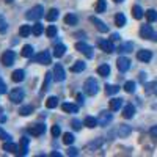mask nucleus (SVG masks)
<instances>
[{
	"label": "nucleus",
	"mask_w": 157,
	"mask_h": 157,
	"mask_svg": "<svg viewBox=\"0 0 157 157\" xmlns=\"http://www.w3.org/2000/svg\"><path fill=\"white\" fill-rule=\"evenodd\" d=\"M140 36L143 39H152V41H157V33H154V30L151 29V25H141Z\"/></svg>",
	"instance_id": "nucleus-3"
},
{
	"label": "nucleus",
	"mask_w": 157,
	"mask_h": 157,
	"mask_svg": "<svg viewBox=\"0 0 157 157\" xmlns=\"http://www.w3.org/2000/svg\"><path fill=\"white\" fill-rule=\"evenodd\" d=\"M43 32H44V25H43V24L36 22L35 25H32V33H33L35 36H39V35H43Z\"/></svg>",
	"instance_id": "nucleus-27"
},
{
	"label": "nucleus",
	"mask_w": 157,
	"mask_h": 157,
	"mask_svg": "<svg viewBox=\"0 0 157 157\" xmlns=\"http://www.w3.org/2000/svg\"><path fill=\"white\" fill-rule=\"evenodd\" d=\"M124 91L126 93H134L135 91V82H132V80H127L126 83H124Z\"/></svg>",
	"instance_id": "nucleus-39"
},
{
	"label": "nucleus",
	"mask_w": 157,
	"mask_h": 157,
	"mask_svg": "<svg viewBox=\"0 0 157 157\" xmlns=\"http://www.w3.org/2000/svg\"><path fill=\"white\" fill-rule=\"evenodd\" d=\"M75 49H77L78 52H82L86 58H93V47L88 46L86 43H83V41L75 43Z\"/></svg>",
	"instance_id": "nucleus-4"
},
{
	"label": "nucleus",
	"mask_w": 157,
	"mask_h": 157,
	"mask_svg": "<svg viewBox=\"0 0 157 157\" xmlns=\"http://www.w3.org/2000/svg\"><path fill=\"white\" fill-rule=\"evenodd\" d=\"M44 16V8L41 5H36L33 8H30L27 11V14H25V17H27L29 21H38V19H41Z\"/></svg>",
	"instance_id": "nucleus-2"
},
{
	"label": "nucleus",
	"mask_w": 157,
	"mask_h": 157,
	"mask_svg": "<svg viewBox=\"0 0 157 157\" xmlns=\"http://www.w3.org/2000/svg\"><path fill=\"white\" fill-rule=\"evenodd\" d=\"M57 25H49V27L46 29V35H47V38H55L57 36Z\"/></svg>",
	"instance_id": "nucleus-37"
},
{
	"label": "nucleus",
	"mask_w": 157,
	"mask_h": 157,
	"mask_svg": "<svg viewBox=\"0 0 157 157\" xmlns=\"http://www.w3.org/2000/svg\"><path fill=\"white\" fill-rule=\"evenodd\" d=\"M6 29H8V24H6L5 17H3V16H0V33H5Z\"/></svg>",
	"instance_id": "nucleus-44"
},
{
	"label": "nucleus",
	"mask_w": 157,
	"mask_h": 157,
	"mask_svg": "<svg viewBox=\"0 0 157 157\" xmlns=\"http://www.w3.org/2000/svg\"><path fill=\"white\" fill-rule=\"evenodd\" d=\"M3 149L8 152H13V154H19V146L14 145V143H10V141L3 145Z\"/></svg>",
	"instance_id": "nucleus-24"
},
{
	"label": "nucleus",
	"mask_w": 157,
	"mask_h": 157,
	"mask_svg": "<svg viewBox=\"0 0 157 157\" xmlns=\"http://www.w3.org/2000/svg\"><path fill=\"white\" fill-rule=\"evenodd\" d=\"M61 134V129H60V126H54V127H52V135H54V137H58Z\"/></svg>",
	"instance_id": "nucleus-46"
},
{
	"label": "nucleus",
	"mask_w": 157,
	"mask_h": 157,
	"mask_svg": "<svg viewBox=\"0 0 157 157\" xmlns=\"http://www.w3.org/2000/svg\"><path fill=\"white\" fill-rule=\"evenodd\" d=\"M5 3H13V0H5Z\"/></svg>",
	"instance_id": "nucleus-56"
},
{
	"label": "nucleus",
	"mask_w": 157,
	"mask_h": 157,
	"mask_svg": "<svg viewBox=\"0 0 157 157\" xmlns=\"http://www.w3.org/2000/svg\"><path fill=\"white\" fill-rule=\"evenodd\" d=\"M32 112H33V107H32V105H24V107L19 109V113H21L22 116H29Z\"/></svg>",
	"instance_id": "nucleus-41"
},
{
	"label": "nucleus",
	"mask_w": 157,
	"mask_h": 157,
	"mask_svg": "<svg viewBox=\"0 0 157 157\" xmlns=\"http://www.w3.org/2000/svg\"><path fill=\"white\" fill-rule=\"evenodd\" d=\"M132 16H134L135 19H141L143 16H145V11H143V8H141L140 5H135V6L132 8Z\"/></svg>",
	"instance_id": "nucleus-26"
},
{
	"label": "nucleus",
	"mask_w": 157,
	"mask_h": 157,
	"mask_svg": "<svg viewBox=\"0 0 157 157\" xmlns=\"http://www.w3.org/2000/svg\"><path fill=\"white\" fill-rule=\"evenodd\" d=\"M116 66H118V71L120 72H126L130 68V60L126 58V57H120L116 60Z\"/></svg>",
	"instance_id": "nucleus-8"
},
{
	"label": "nucleus",
	"mask_w": 157,
	"mask_h": 157,
	"mask_svg": "<svg viewBox=\"0 0 157 157\" xmlns=\"http://www.w3.org/2000/svg\"><path fill=\"white\" fill-rule=\"evenodd\" d=\"M52 72H47L46 74V80H44V83H43V91H47L49 90V85H50V80H52Z\"/></svg>",
	"instance_id": "nucleus-43"
},
{
	"label": "nucleus",
	"mask_w": 157,
	"mask_h": 157,
	"mask_svg": "<svg viewBox=\"0 0 157 157\" xmlns=\"http://www.w3.org/2000/svg\"><path fill=\"white\" fill-rule=\"evenodd\" d=\"M115 24L118 25V27H124V24H126V16L121 14V13H118V14L115 16Z\"/></svg>",
	"instance_id": "nucleus-35"
},
{
	"label": "nucleus",
	"mask_w": 157,
	"mask_h": 157,
	"mask_svg": "<svg viewBox=\"0 0 157 157\" xmlns=\"http://www.w3.org/2000/svg\"><path fill=\"white\" fill-rule=\"evenodd\" d=\"M118 91H120V86H118V85H105V94L107 96L116 94Z\"/></svg>",
	"instance_id": "nucleus-32"
},
{
	"label": "nucleus",
	"mask_w": 157,
	"mask_h": 157,
	"mask_svg": "<svg viewBox=\"0 0 157 157\" xmlns=\"http://www.w3.org/2000/svg\"><path fill=\"white\" fill-rule=\"evenodd\" d=\"M83 91H85V94H88V96H96L98 91H99V83L94 80L93 77H90V78H86V80H85Z\"/></svg>",
	"instance_id": "nucleus-1"
},
{
	"label": "nucleus",
	"mask_w": 157,
	"mask_h": 157,
	"mask_svg": "<svg viewBox=\"0 0 157 157\" xmlns=\"http://www.w3.org/2000/svg\"><path fill=\"white\" fill-rule=\"evenodd\" d=\"M85 68H86L85 61H75L71 66V71L72 72H82V71H85Z\"/></svg>",
	"instance_id": "nucleus-23"
},
{
	"label": "nucleus",
	"mask_w": 157,
	"mask_h": 157,
	"mask_svg": "<svg viewBox=\"0 0 157 157\" xmlns=\"http://www.w3.org/2000/svg\"><path fill=\"white\" fill-rule=\"evenodd\" d=\"M61 109H63V112H66V113H77L78 112V107L75 105V104H71V102L63 104Z\"/></svg>",
	"instance_id": "nucleus-21"
},
{
	"label": "nucleus",
	"mask_w": 157,
	"mask_h": 157,
	"mask_svg": "<svg viewBox=\"0 0 157 157\" xmlns=\"http://www.w3.org/2000/svg\"><path fill=\"white\" fill-rule=\"evenodd\" d=\"M98 74L102 75V77H107L110 74V66L109 64H101V66L98 68Z\"/></svg>",
	"instance_id": "nucleus-30"
},
{
	"label": "nucleus",
	"mask_w": 157,
	"mask_h": 157,
	"mask_svg": "<svg viewBox=\"0 0 157 157\" xmlns=\"http://www.w3.org/2000/svg\"><path fill=\"white\" fill-rule=\"evenodd\" d=\"M77 101L80 102V104H83V96L82 94H77Z\"/></svg>",
	"instance_id": "nucleus-53"
},
{
	"label": "nucleus",
	"mask_w": 157,
	"mask_h": 157,
	"mask_svg": "<svg viewBox=\"0 0 157 157\" xmlns=\"http://www.w3.org/2000/svg\"><path fill=\"white\" fill-rule=\"evenodd\" d=\"M3 93H6V85L2 80V77H0V94H3Z\"/></svg>",
	"instance_id": "nucleus-47"
},
{
	"label": "nucleus",
	"mask_w": 157,
	"mask_h": 157,
	"mask_svg": "<svg viewBox=\"0 0 157 157\" xmlns=\"http://www.w3.org/2000/svg\"><path fill=\"white\" fill-rule=\"evenodd\" d=\"M112 113H109V112H101L99 113V118H98V121H99V124L101 126H107L110 121H112Z\"/></svg>",
	"instance_id": "nucleus-13"
},
{
	"label": "nucleus",
	"mask_w": 157,
	"mask_h": 157,
	"mask_svg": "<svg viewBox=\"0 0 157 157\" xmlns=\"http://www.w3.org/2000/svg\"><path fill=\"white\" fill-rule=\"evenodd\" d=\"M135 115V107L132 105V104H129V105H126L123 109V116L126 118V120H129V118H134Z\"/></svg>",
	"instance_id": "nucleus-16"
},
{
	"label": "nucleus",
	"mask_w": 157,
	"mask_h": 157,
	"mask_svg": "<svg viewBox=\"0 0 157 157\" xmlns=\"http://www.w3.org/2000/svg\"><path fill=\"white\" fill-rule=\"evenodd\" d=\"M99 47H101V50L105 52V54H112V52L116 50L113 43H112V39H110V41H107V39H101V41H99Z\"/></svg>",
	"instance_id": "nucleus-9"
},
{
	"label": "nucleus",
	"mask_w": 157,
	"mask_h": 157,
	"mask_svg": "<svg viewBox=\"0 0 157 157\" xmlns=\"http://www.w3.org/2000/svg\"><path fill=\"white\" fill-rule=\"evenodd\" d=\"M107 10V0H98L96 3V13H104Z\"/></svg>",
	"instance_id": "nucleus-38"
},
{
	"label": "nucleus",
	"mask_w": 157,
	"mask_h": 157,
	"mask_svg": "<svg viewBox=\"0 0 157 157\" xmlns=\"http://www.w3.org/2000/svg\"><path fill=\"white\" fill-rule=\"evenodd\" d=\"M98 124H99V121L96 120V118H93V116H86L85 120H83V126H86L90 129H94Z\"/></svg>",
	"instance_id": "nucleus-22"
},
{
	"label": "nucleus",
	"mask_w": 157,
	"mask_h": 157,
	"mask_svg": "<svg viewBox=\"0 0 157 157\" xmlns=\"http://www.w3.org/2000/svg\"><path fill=\"white\" fill-rule=\"evenodd\" d=\"M50 155H52V157H60V155H61V154H60V152H52V154H50Z\"/></svg>",
	"instance_id": "nucleus-55"
},
{
	"label": "nucleus",
	"mask_w": 157,
	"mask_h": 157,
	"mask_svg": "<svg viewBox=\"0 0 157 157\" xmlns=\"http://www.w3.org/2000/svg\"><path fill=\"white\" fill-rule=\"evenodd\" d=\"M64 22H66L68 25H75V24L78 22V19H77V16H75V14L69 13V14H66V17H64Z\"/></svg>",
	"instance_id": "nucleus-36"
},
{
	"label": "nucleus",
	"mask_w": 157,
	"mask_h": 157,
	"mask_svg": "<svg viewBox=\"0 0 157 157\" xmlns=\"http://www.w3.org/2000/svg\"><path fill=\"white\" fill-rule=\"evenodd\" d=\"M16 60V54L13 50H6L2 54V57H0V61L3 63V66H11L13 63H14Z\"/></svg>",
	"instance_id": "nucleus-6"
},
{
	"label": "nucleus",
	"mask_w": 157,
	"mask_h": 157,
	"mask_svg": "<svg viewBox=\"0 0 157 157\" xmlns=\"http://www.w3.org/2000/svg\"><path fill=\"white\" fill-rule=\"evenodd\" d=\"M102 141H104V140H102V138H99L98 141H93V143H90V145H88V148H90V149H91V148L98 149V148H99V146L102 145Z\"/></svg>",
	"instance_id": "nucleus-45"
},
{
	"label": "nucleus",
	"mask_w": 157,
	"mask_h": 157,
	"mask_svg": "<svg viewBox=\"0 0 157 157\" xmlns=\"http://www.w3.org/2000/svg\"><path fill=\"white\" fill-rule=\"evenodd\" d=\"M0 138H2V140H10V135L5 132L2 127H0Z\"/></svg>",
	"instance_id": "nucleus-50"
},
{
	"label": "nucleus",
	"mask_w": 157,
	"mask_h": 157,
	"mask_svg": "<svg viewBox=\"0 0 157 157\" xmlns=\"http://www.w3.org/2000/svg\"><path fill=\"white\" fill-rule=\"evenodd\" d=\"M137 58H138L140 61H143V63H148V61H151V58H152V52H151V50H138Z\"/></svg>",
	"instance_id": "nucleus-14"
},
{
	"label": "nucleus",
	"mask_w": 157,
	"mask_h": 157,
	"mask_svg": "<svg viewBox=\"0 0 157 157\" xmlns=\"http://www.w3.org/2000/svg\"><path fill=\"white\" fill-rule=\"evenodd\" d=\"M149 134H151L154 138H157V126H154V127H151V129H149Z\"/></svg>",
	"instance_id": "nucleus-51"
},
{
	"label": "nucleus",
	"mask_w": 157,
	"mask_h": 157,
	"mask_svg": "<svg viewBox=\"0 0 157 157\" xmlns=\"http://www.w3.org/2000/svg\"><path fill=\"white\" fill-rule=\"evenodd\" d=\"M120 39H121V36H120V35H116V33H113V35H112V41H120Z\"/></svg>",
	"instance_id": "nucleus-52"
},
{
	"label": "nucleus",
	"mask_w": 157,
	"mask_h": 157,
	"mask_svg": "<svg viewBox=\"0 0 157 157\" xmlns=\"http://www.w3.org/2000/svg\"><path fill=\"white\" fill-rule=\"evenodd\" d=\"M46 19H47L49 22H54V21H57V19H58V10H57V8H52V10H49V13L46 14Z\"/></svg>",
	"instance_id": "nucleus-25"
},
{
	"label": "nucleus",
	"mask_w": 157,
	"mask_h": 157,
	"mask_svg": "<svg viewBox=\"0 0 157 157\" xmlns=\"http://www.w3.org/2000/svg\"><path fill=\"white\" fill-rule=\"evenodd\" d=\"M68 155H72V157H75V155H78V149H75V148H69L68 149Z\"/></svg>",
	"instance_id": "nucleus-49"
},
{
	"label": "nucleus",
	"mask_w": 157,
	"mask_h": 157,
	"mask_svg": "<svg viewBox=\"0 0 157 157\" xmlns=\"http://www.w3.org/2000/svg\"><path fill=\"white\" fill-rule=\"evenodd\" d=\"M145 78H146V74H145V72H141V74H140V80H141V82H145Z\"/></svg>",
	"instance_id": "nucleus-54"
},
{
	"label": "nucleus",
	"mask_w": 157,
	"mask_h": 157,
	"mask_svg": "<svg viewBox=\"0 0 157 157\" xmlns=\"http://www.w3.org/2000/svg\"><path fill=\"white\" fill-rule=\"evenodd\" d=\"M118 52H130L132 50V43H126V44H121V46H118V49H116Z\"/></svg>",
	"instance_id": "nucleus-42"
},
{
	"label": "nucleus",
	"mask_w": 157,
	"mask_h": 157,
	"mask_svg": "<svg viewBox=\"0 0 157 157\" xmlns=\"http://www.w3.org/2000/svg\"><path fill=\"white\" fill-rule=\"evenodd\" d=\"M57 105H58V98H55V96L47 98V101H46V107L47 109H55Z\"/></svg>",
	"instance_id": "nucleus-29"
},
{
	"label": "nucleus",
	"mask_w": 157,
	"mask_h": 157,
	"mask_svg": "<svg viewBox=\"0 0 157 157\" xmlns=\"http://www.w3.org/2000/svg\"><path fill=\"white\" fill-rule=\"evenodd\" d=\"M29 152V138L27 137H22L21 140V148H19V154L21 155H27Z\"/></svg>",
	"instance_id": "nucleus-19"
},
{
	"label": "nucleus",
	"mask_w": 157,
	"mask_h": 157,
	"mask_svg": "<svg viewBox=\"0 0 157 157\" xmlns=\"http://www.w3.org/2000/svg\"><path fill=\"white\" fill-rule=\"evenodd\" d=\"M130 132H132V129H130V126H127V124H121L120 127H118V130H116V134L120 137H127Z\"/></svg>",
	"instance_id": "nucleus-18"
},
{
	"label": "nucleus",
	"mask_w": 157,
	"mask_h": 157,
	"mask_svg": "<svg viewBox=\"0 0 157 157\" xmlns=\"http://www.w3.org/2000/svg\"><path fill=\"white\" fill-rule=\"evenodd\" d=\"M72 127L75 129V130H78L82 127V121H78V120H72Z\"/></svg>",
	"instance_id": "nucleus-48"
},
{
	"label": "nucleus",
	"mask_w": 157,
	"mask_h": 157,
	"mask_svg": "<svg viewBox=\"0 0 157 157\" xmlns=\"http://www.w3.org/2000/svg\"><path fill=\"white\" fill-rule=\"evenodd\" d=\"M145 88H146V93H148V94H151V93L157 94V80H154V82H151V83H146Z\"/></svg>",
	"instance_id": "nucleus-31"
},
{
	"label": "nucleus",
	"mask_w": 157,
	"mask_h": 157,
	"mask_svg": "<svg viewBox=\"0 0 157 157\" xmlns=\"http://www.w3.org/2000/svg\"><path fill=\"white\" fill-rule=\"evenodd\" d=\"M64 52H66V46L64 44H57L54 47V57L55 58H61L64 55Z\"/></svg>",
	"instance_id": "nucleus-20"
},
{
	"label": "nucleus",
	"mask_w": 157,
	"mask_h": 157,
	"mask_svg": "<svg viewBox=\"0 0 157 157\" xmlns=\"http://www.w3.org/2000/svg\"><path fill=\"white\" fill-rule=\"evenodd\" d=\"M115 2H116V3H120V2H123V0H115Z\"/></svg>",
	"instance_id": "nucleus-57"
},
{
	"label": "nucleus",
	"mask_w": 157,
	"mask_h": 157,
	"mask_svg": "<svg viewBox=\"0 0 157 157\" xmlns=\"http://www.w3.org/2000/svg\"><path fill=\"white\" fill-rule=\"evenodd\" d=\"M145 16H146L148 22H154V21H157V11L155 10H148V11H145Z\"/></svg>",
	"instance_id": "nucleus-34"
},
{
	"label": "nucleus",
	"mask_w": 157,
	"mask_h": 157,
	"mask_svg": "<svg viewBox=\"0 0 157 157\" xmlns=\"http://www.w3.org/2000/svg\"><path fill=\"white\" fill-rule=\"evenodd\" d=\"M121 107H123V99L121 98H113L110 101V110L112 112H118Z\"/></svg>",
	"instance_id": "nucleus-15"
},
{
	"label": "nucleus",
	"mask_w": 157,
	"mask_h": 157,
	"mask_svg": "<svg viewBox=\"0 0 157 157\" xmlns=\"http://www.w3.org/2000/svg\"><path fill=\"white\" fill-rule=\"evenodd\" d=\"M90 21L96 25V29H98L101 33H105V32H109V27H107V25L104 24L101 19H98V17H94V16H91V17H90Z\"/></svg>",
	"instance_id": "nucleus-12"
},
{
	"label": "nucleus",
	"mask_w": 157,
	"mask_h": 157,
	"mask_svg": "<svg viewBox=\"0 0 157 157\" xmlns=\"http://www.w3.org/2000/svg\"><path fill=\"white\" fill-rule=\"evenodd\" d=\"M32 61L39 63V64H50V54H49L47 50H44V52H39L38 55L32 57Z\"/></svg>",
	"instance_id": "nucleus-5"
},
{
	"label": "nucleus",
	"mask_w": 157,
	"mask_h": 157,
	"mask_svg": "<svg viewBox=\"0 0 157 157\" xmlns=\"http://www.w3.org/2000/svg\"><path fill=\"white\" fill-rule=\"evenodd\" d=\"M21 55L25 57V58H32V55H33V47H32L30 44L24 46V47H22V52H21Z\"/></svg>",
	"instance_id": "nucleus-28"
},
{
	"label": "nucleus",
	"mask_w": 157,
	"mask_h": 157,
	"mask_svg": "<svg viewBox=\"0 0 157 157\" xmlns=\"http://www.w3.org/2000/svg\"><path fill=\"white\" fill-rule=\"evenodd\" d=\"M29 132H30L33 137H39V135H43V134L46 132V126H44V124H33V126H30Z\"/></svg>",
	"instance_id": "nucleus-11"
},
{
	"label": "nucleus",
	"mask_w": 157,
	"mask_h": 157,
	"mask_svg": "<svg viewBox=\"0 0 157 157\" xmlns=\"http://www.w3.org/2000/svg\"><path fill=\"white\" fill-rule=\"evenodd\" d=\"M10 101L14 102V104H19L21 101H24V91L21 88H14L10 91Z\"/></svg>",
	"instance_id": "nucleus-7"
},
{
	"label": "nucleus",
	"mask_w": 157,
	"mask_h": 157,
	"mask_svg": "<svg viewBox=\"0 0 157 157\" xmlns=\"http://www.w3.org/2000/svg\"><path fill=\"white\" fill-rule=\"evenodd\" d=\"M74 135L72 134H69V132H66V134H63V143H64V145H72V143H74Z\"/></svg>",
	"instance_id": "nucleus-40"
},
{
	"label": "nucleus",
	"mask_w": 157,
	"mask_h": 157,
	"mask_svg": "<svg viewBox=\"0 0 157 157\" xmlns=\"http://www.w3.org/2000/svg\"><path fill=\"white\" fill-rule=\"evenodd\" d=\"M30 33H32V25H22V27L19 29V35L22 38H27Z\"/></svg>",
	"instance_id": "nucleus-33"
},
{
	"label": "nucleus",
	"mask_w": 157,
	"mask_h": 157,
	"mask_svg": "<svg viewBox=\"0 0 157 157\" xmlns=\"http://www.w3.org/2000/svg\"><path fill=\"white\" fill-rule=\"evenodd\" d=\"M54 78L57 82H63L64 78H66V72H64L61 64H55V68H54Z\"/></svg>",
	"instance_id": "nucleus-10"
},
{
	"label": "nucleus",
	"mask_w": 157,
	"mask_h": 157,
	"mask_svg": "<svg viewBox=\"0 0 157 157\" xmlns=\"http://www.w3.org/2000/svg\"><path fill=\"white\" fill-rule=\"evenodd\" d=\"M11 78H13V82L19 83V82H22L24 78H25V72H24L22 69H16L14 72L11 74Z\"/></svg>",
	"instance_id": "nucleus-17"
}]
</instances>
